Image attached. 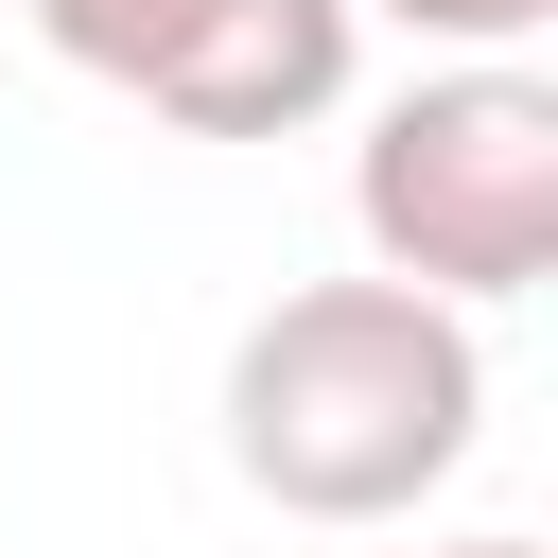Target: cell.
Segmentation results:
<instances>
[{
	"mask_svg": "<svg viewBox=\"0 0 558 558\" xmlns=\"http://www.w3.org/2000/svg\"><path fill=\"white\" fill-rule=\"evenodd\" d=\"M488 349L418 279H296L227 349V471L279 523H401L418 488L471 471Z\"/></svg>",
	"mask_w": 558,
	"mask_h": 558,
	"instance_id": "obj_1",
	"label": "cell"
},
{
	"mask_svg": "<svg viewBox=\"0 0 558 558\" xmlns=\"http://www.w3.org/2000/svg\"><path fill=\"white\" fill-rule=\"evenodd\" d=\"M349 209H366V279H418V296H453V314L541 296V262H558V87H541L523 52L418 70V87L366 122Z\"/></svg>",
	"mask_w": 558,
	"mask_h": 558,
	"instance_id": "obj_2",
	"label": "cell"
},
{
	"mask_svg": "<svg viewBox=\"0 0 558 558\" xmlns=\"http://www.w3.org/2000/svg\"><path fill=\"white\" fill-rule=\"evenodd\" d=\"M87 87L157 105L174 140H296L349 105L366 17L349 0H17Z\"/></svg>",
	"mask_w": 558,
	"mask_h": 558,
	"instance_id": "obj_3",
	"label": "cell"
},
{
	"mask_svg": "<svg viewBox=\"0 0 558 558\" xmlns=\"http://www.w3.org/2000/svg\"><path fill=\"white\" fill-rule=\"evenodd\" d=\"M349 17H401V35H436V52H523L558 0H349Z\"/></svg>",
	"mask_w": 558,
	"mask_h": 558,
	"instance_id": "obj_4",
	"label": "cell"
},
{
	"mask_svg": "<svg viewBox=\"0 0 558 558\" xmlns=\"http://www.w3.org/2000/svg\"><path fill=\"white\" fill-rule=\"evenodd\" d=\"M436 558H541V541H436Z\"/></svg>",
	"mask_w": 558,
	"mask_h": 558,
	"instance_id": "obj_5",
	"label": "cell"
}]
</instances>
